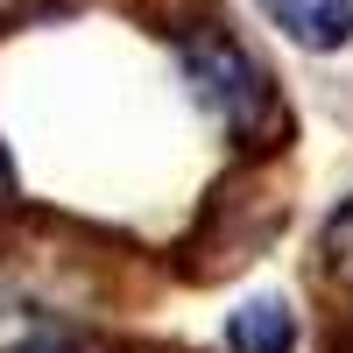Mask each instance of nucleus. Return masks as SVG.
Masks as SVG:
<instances>
[{
	"label": "nucleus",
	"mask_w": 353,
	"mask_h": 353,
	"mask_svg": "<svg viewBox=\"0 0 353 353\" xmlns=\"http://www.w3.org/2000/svg\"><path fill=\"white\" fill-rule=\"evenodd\" d=\"M14 198V170H8V156H0V205Z\"/></svg>",
	"instance_id": "obj_6"
},
{
	"label": "nucleus",
	"mask_w": 353,
	"mask_h": 353,
	"mask_svg": "<svg viewBox=\"0 0 353 353\" xmlns=\"http://www.w3.org/2000/svg\"><path fill=\"white\" fill-rule=\"evenodd\" d=\"M184 78H191V92L212 106L241 141H261V134L276 128V85H269V71H261L226 28L184 43Z\"/></svg>",
	"instance_id": "obj_1"
},
{
	"label": "nucleus",
	"mask_w": 353,
	"mask_h": 353,
	"mask_svg": "<svg viewBox=\"0 0 353 353\" xmlns=\"http://www.w3.org/2000/svg\"><path fill=\"white\" fill-rule=\"evenodd\" d=\"M325 261H332V276L353 290V198L332 212V226H325Z\"/></svg>",
	"instance_id": "obj_4"
},
{
	"label": "nucleus",
	"mask_w": 353,
	"mask_h": 353,
	"mask_svg": "<svg viewBox=\"0 0 353 353\" xmlns=\"http://www.w3.org/2000/svg\"><path fill=\"white\" fill-rule=\"evenodd\" d=\"M261 14L304 50H339L353 36V0H261Z\"/></svg>",
	"instance_id": "obj_2"
},
{
	"label": "nucleus",
	"mask_w": 353,
	"mask_h": 353,
	"mask_svg": "<svg viewBox=\"0 0 353 353\" xmlns=\"http://www.w3.org/2000/svg\"><path fill=\"white\" fill-rule=\"evenodd\" d=\"M290 339H297V318L276 297H261V304L226 318V353H290Z\"/></svg>",
	"instance_id": "obj_3"
},
{
	"label": "nucleus",
	"mask_w": 353,
	"mask_h": 353,
	"mask_svg": "<svg viewBox=\"0 0 353 353\" xmlns=\"http://www.w3.org/2000/svg\"><path fill=\"white\" fill-rule=\"evenodd\" d=\"M14 353H78V346H57V339H28V346H14Z\"/></svg>",
	"instance_id": "obj_5"
}]
</instances>
